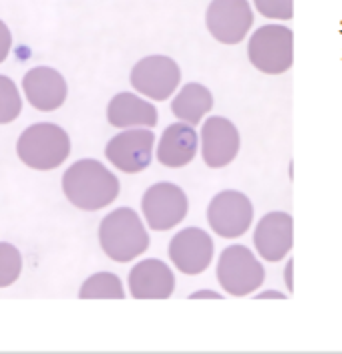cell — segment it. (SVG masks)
Here are the masks:
<instances>
[{
    "label": "cell",
    "mask_w": 342,
    "mask_h": 354,
    "mask_svg": "<svg viewBox=\"0 0 342 354\" xmlns=\"http://www.w3.org/2000/svg\"><path fill=\"white\" fill-rule=\"evenodd\" d=\"M23 270L21 252L8 242L0 243V288L10 286Z\"/></svg>",
    "instance_id": "44dd1931"
},
{
    "label": "cell",
    "mask_w": 342,
    "mask_h": 354,
    "mask_svg": "<svg viewBox=\"0 0 342 354\" xmlns=\"http://www.w3.org/2000/svg\"><path fill=\"white\" fill-rule=\"evenodd\" d=\"M173 288L175 278L161 260H143L129 272V292L137 300H167Z\"/></svg>",
    "instance_id": "9a60e30c"
},
{
    "label": "cell",
    "mask_w": 342,
    "mask_h": 354,
    "mask_svg": "<svg viewBox=\"0 0 342 354\" xmlns=\"http://www.w3.org/2000/svg\"><path fill=\"white\" fill-rule=\"evenodd\" d=\"M240 151V133L226 117H209L202 127V157L205 165L220 169Z\"/></svg>",
    "instance_id": "4fadbf2b"
},
{
    "label": "cell",
    "mask_w": 342,
    "mask_h": 354,
    "mask_svg": "<svg viewBox=\"0 0 342 354\" xmlns=\"http://www.w3.org/2000/svg\"><path fill=\"white\" fill-rule=\"evenodd\" d=\"M254 207L246 194L236 189L220 192L207 205L209 227L222 238H240L250 230Z\"/></svg>",
    "instance_id": "ba28073f"
},
{
    "label": "cell",
    "mask_w": 342,
    "mask_h": 354,
    "mask_svg": "<svg viewBox=\"0 0 342 354\" xmlns=\"http://www.w3.org/2000/svg\"><path fill=\"white\" fill-rule=\"evenodd\" d=\"M79 298L81 300H123L125 290L119 276H115L111 272H99L83 282V286L79 290Z\"/></svg>",
    "instance_id": "d6986e66"
},
{
    "label": "cell",
    "mask_w": 342,
    "mask_h": 354,
    "mask_svg": "<svg viewBox=\"0 0 342 354\" xmlns=\"http://www.w3.org/2000/svg\"><path fill=\"white\" fill-rule=\"evenodd\" d=\"M129 79L133 88L143 97H149L153 101H165L180 87L182 71L173 59L165 55H151L141 59L131 68Z\"/></svg>",
    "instance_id": "8992f818"
},
{
    "label": "cell",
    "mask_w": 342,
    "mask_h": 354,
    "mask_svg": "<svg viewBox=\"0 0 342 354\" xmlns=\"http://www.w3.org/2000/svg\"><path fill=\"white\" fill-rule=\"evenodd\" d=\"M189 298H191V300H198V298H213V300H222V294H218V292H209V290H204V292H193Z\"/></svg>",
    "instance_id": "cb8c5ba5"
},
{
    "label": "cell",
    "mask_w": 342,
    "mask_h": 354,
    "mask_svg": "<svg viewBox=\"0 0 342 354\" xmlns=\"http://www.w3.org/2000/svg\"><path fill=\"white\" fill-rule=\"evenodd\" d=\"M17 153L24 165L39 171H48L67 161L70 139L67 131L55 123H35L19 137Z\"/></svg>",
    "instance_id": "3957f363"
},
{
    "label": "cell",
    "mask_w": 342,
    "mask_h": 354,
    "mask_svg": "<svg viewBox=\"0 0 342 354\" xmlns=\"http://www.w3.org/2000/svg\"><path fill=\"white\" fill-rule=\"evenodd\" d=\"M23 91L35 109L55 111L67 99V81L50 66H35L24 75Z\"/></svg>",
    "instance_id": "5bb4252c"
},
{
    "label": "cell",
    "mask_w": 342,
    "mask_h": 354,
    "mask_svg": "<svg viewBox=\"0 0 342 354\" xmlns=\"http://www.w3.org/2000/svg\"><path fill=\"white\" fill-rule=\"evenodd\" d=\"M169 258L182 274L198 276V274L205 272L207 266L211 264L213 240L205 230L185 227L171 238Z\"/></svg>",
    "instance_id": "8fae6325"
},
{
    "label": "cell",
    "mask_w": 342,
    "mask_h": 354,
    "mask_svg": "<svg viewBox=\"0 0 342 354\" xmlns=\"http://www.w3.org/2000/svg\"><path fill=\"white\" fill-rule=\"evenodd\" d=\"M256 8L264 17L280 21H290L294 12V4L290 0H256Z\"/></svg>",
    "instance_id": "7402d4cb"
},
{
    "label": "cell",
    "mask_w": 342,
    "mask_h": 354,
    "mask_svg": "<svg viewBox=\"0 0 342 354\" xmlns=\"http://www.w3.org/2000/svg\"><path fill=\"white\" fill-rule=\"evenodd\" d=\"M213 107V97L209 88L200 83H187L185 87L173 97L171 101V113L187 125H198L204 119L205 113Z\"/></svg>",
    "instance_id": "ac0fdd59"
},
{
    "label": "cell",
    "mask_w": 342,
    "mask_h": 354,
    "mask_svg": "<svg viewBox=\"0 0 342 354\" xmlns=\"http://www.w3.org/2000/svg\"><path fill=\"white\" fill-rule=\"evenodd\" d=\"M218 282L231 296H248L262 286L266 278L264 266L246 245H229L218 262Z\"/></svg>",
    "instance_id": "5b68a950"
},
{
    "label": "cell",
    "mask_w": 342,
    "mask_h": 354,
    "mask_svg": "<svg viewBox=\"0 0 342 354\" xmlns=\"http://www.w3.org/2000/svg\"><path fill=\"white\" fill-rule=\"evenodd\" d=\"M99 242L113 262L125 264L149 248V234L131 207H119L101 221Z\"/></svg>",
    "instance_id": "7a4b0ae2"
},
{
    "label": "cell",
    "mask_w": 342,
    "mask_h": 354,
    "mask_svg": "<svg viewBox=\"0 0 342 354\" xmlns=\"http://www.w3.org/2000/svg\"><path fill=\"white\" fill-rule=\"evenodd\" d=\"M107 119L117 129H131V127L153 129L158 125V109L149 101L123 91L117 93L109 101Z\"/></svg>",
    "instance_id": "2e32d148"
},
{
    "label": "cell",
    "mask_w": 342,
    "mask_h": 354,
    "mask_svg": "<svg viewBox=\"0 0 342 354\" xmlns=\"http://www.w3.org/2000/svg\"><path fill=\"white\" fill-rule=\"evenodd\" d=\"M187 196L175 183H155L141 199V209L147 225L155 232H165L182 223L187 216Z\"/></svg>",
    "instance_id": "52a82bcc"
},
{
    "label": "cell",
    "mask_w": 342,
    "mask_h": 354,
    "mask_svg": "<svg viewBox=\"0 0 342 354\" xmlns=\"http://www.w3.org/2000/svg\"><path fill=\"white\" fill-rule=\"evenodd\" d=\"M250 63L266 75L286 73L294 63V35L288 26L264 24L248 43Z\"/></svg>",
    "instance_id": "277c9868"
},
{
    "label": "cell",
    "mask_w": 342,
    "mask_h": 354,
    "mask_svg": "<svg viewBox=\"0 0 342 354\" xmlns=\"http://www.w3.org/2000/svg\"><path fill=\"white\" fill-rule=\"evenodd\" d=\"M155 135L151 129H127L107 143L105 155L119 171L139 174L151 165Z\"/></svg>",
    "instance_id": "30bf717a"
},
{
    "label": "cell",
    "mask_w": 342,
    "mask_h": 354,
    "mask_svg": "<svg viewBox=\"0 0 342 354\" xmlns=\"http://www.w3.org/2000/svg\"><path fill=\"white\" fill-rule=\"evenodd\" d=\"M256 298H280V300H284L286 296L280 294V292H268V294H258Z\"/></svg>",
    "instance_id": "d4e9b609"
},
{
    "label": "cell",
    "mask_w": 342,
    "mask_h": 354,
    "mask_svg": "<svg viewBox=\"0 0 342 354\" xmlns=\"http://www.w3.org/2000/svg\"><path fill=\"white\" fill-rule=\"evenodd\" d=\"M23 109L21 95L15 87V83L8 77H0V123H10L15 121Z\"/></svg>",
    "instance_id": "ffe728a7"
},
{
    "label": "cell",
    "mask_w": 342,
    "mask_h": 354,
    "mask_svg": "<svg viewBox=\"0 0 342 354\" xmlns=\"http://www.w3.org/2000/svg\"><path fill=\"white\" fill-rule=\"evenodd\" d=\"M0 30H2V61H4V57L8 55V48H10V32L4 22L0 24Z\"/></svg>",
    "instance_id": "603a6c76"
},
{
    "label": "cell",
    "mask_w": 342,
    "mask_h": 354,
    "mask_svg": "<svg viewBox=\"0 0 342 354\" xmlns=\"http://www.w3.org/2000/svg\"><path fill=\"white\" fill-rule=\"evenodd\" d=\"M198 153V131L187 123L169 125L158 145V161L165 167H185Z\"/></svg>",
    "instance_id": "e0dca14e"
},
{
    "label": "cell",
    "mask_w": 342,
    "mask_h": 354,
    "mask_svg": "<svg viewBox=\"0 0 342 354\" xmlns=\"http://www.w3.org/2000/svg\"><path fill=\"white\" fill-rule=\"evenodd\" d=\"M251 22L254 12L248 0H213L205 12L209 35L224 44L242 43Z\"/></svg>",
    "instance_id": "9c48e42d"
},
{
    "label": "cell",
    "mask_w": 342,
    "mask_h": 354,
    "mask_svg": "<svg viewBox=\"0 0 342 354\" xmlns=\"http://www.w3.org/2000/svg\"><path fill=\"white\" fill-rule=\"evenodd\" d=\"M294 221L286 212H270L258 221L254 232V245L268 262H280L292 250Z\"/></svg>",
    "instance_id": "7c38bea8"
},
{
    "label": "cell",
    "mask_w": 342,
    "mask_h": 354,
    "mask_svg": "<svg viewBox=\"0 0 342 354\" xmlns=\"http://www.w3.org/2000/svg\"><path fill=\"white\" fill-rule=\"evenodd\" d=\"M119 179L95 159H81L73 163L63 176V192L79 209L97 212L111 205L119 196Z\"/></svg>",
    "instance_id": "6da1fadb"
}]
</instances>
